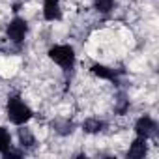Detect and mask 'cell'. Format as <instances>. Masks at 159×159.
Segmentation results:
<instances>
[{
    "instance_id": "cell-1",
    "label": "cell",
    "mask_w": 159,
    "mask_h": 159,
    "mask_svg": "<svg viewBox=\"0 0 159 159\" xmlns=\"http://www.w3.org/2000/svg\"><path fill=\"white\" fill-rule=\"evenodd\" d=\"M8 118L17 124V125H23L26 124L30 118H32V111L28 105H25V101H21L19 98H11L8 101Z\"/></svg>"
},
{
    "instance_id": "cell-2",
    "label": "cell",
    "mask_w": 159,
    "mask_h": 159,
    "mask_svg": "<svg viewBox=\"0 0 159 159\" xmlns=\"http://www.w3.org/2000/svg\"><path fill=\"white\" fill-rule=\"evenodd\" d=\"M49 58L58 66H62L64 69H69L75 62V51L69 45H56L49 51Z\"/></svg>"
},
{
    "instance_id": "cell-3",
    "label": "cell",
    "mask_w": 159,
    "mask_h": 159,
    "mask_svg": "<svg viewBox=\"0 0 159 159\" xmlns=\"http://www.w3.org/2000/svg\"><path fill=\"white\" fill-rule=\"evenodd\" d=\"M26 30H28L26 21H23V19H13V21L8 25V38H10L11 41H15V43H21V41L25 39V36H26Z\"/></svg>"
},
{
    "instance_id": "cell-4",
    "label": "cell",
    "mask_w": 159,
    "mask_h": 159,
    "mask_svg": "<svg viewBox=\"0 0 159 159\" xmlns=\"http://www.w3.org/2000/svg\"><path fill=\"white\" fill-rule=\"evenodd\" d=\"M135 129H137V135H139V137H144V139H148V137H152V135L155 133L157 125H155V122H153L152 118L144 116V118H140V120L137 122Z\"/></svg>"
},
{
    "instance_id": "cell-5",
    "label": "cell",
    "mask_w": 159,
    "mask_h": 159,
    "mask_svg": "<svg viewBox=\"0 0 159 159\" xmlns=\"http://www.w3.org/2000/svg\"><path fill=\"white\" fill-rule=\"evenodd\" d=\"M144 153H146V139H144V137H139V139L131 144V150H129L127 155L139 159V157H144Z\"/></svg>"
},
{
    "instance_id": "cell-6",
    "label": "cell",
    "mask_w": 159,
    "mask_h": 159,
    "mask_svg": "<svg viewBox=\"0 0 159 159\" xmlns=\"http://www.w3.org/2000/svg\"><path fill=\"white\" fill-rule=\"evenodd\" d=\"M90 69H92V73H94L96 77H99V79H105V81H114V79H116L114 71H112V69H109L107 66H101V64H94Z\"/></svg>"
},
{
    "instance_id": "cell-7",
    "label": "cell",
    "mask_w": 159,
    "mask_h": 159,
    "mask_svg": "<svg viewBox=\"0 0 159 159\" xmlns=\"http://www.w3.org/2000/svg\"><path fill=\"white\" fill-rule=\"evenodd\" d=\"M43 15L47 21H58L62 17V11H60V6L58 4H45L43 8Z\"/></svg>"
},
{
    "instance_id": "cell-8",
    "label": "cell",
    "mask_w": 159,
    "mask_h": 159,
    "mask_svg": "<svg viewBox=\"0 0 159 159\" xmlns=\"http://www.w3.org/2000/svg\"><path fill=\"white\" fill-rule=\"evenodd\" d=\"M10 146H11V137L8 133V129L0 127V153H4Z\"/></svg>"
},
{
    "instance_id": "cell-9",
    "label": "cell",
    "mask_w": 159,
    "mask_h": 159,
    "mask_svg": "<svg viewBox=\"0 0 159 159\" xmlns=\"http://www.w3.org/2000/svg\"><path fill=\"white\" fill-rule=\"evenodd\" d=\"M94 4H96V10H99L101 13H107L112 10L114 0H94Z\"/></svg>"
},
{
    "instance_id": "cell-10",
    "label": "cell",
    "mask_w": 159,
    "mask_h": 159,
    "mask_svg": "<svg viewBox=\"0 0 159 159\" xmlns=\"http://www.w3.org/2000/svg\"><path fill=\"white\" fill-rule=\"evenodd\" d=\"M101 127H103V124L99 120H86L84 122V131H88V133H98V131H101Z\"/></svg>"
},
{
    "instance_id": "cell-11",
    "label": "cell",
    "mask_w": 159,
    "mask_h": 159,
    "mask_svg": "<svg viewBox=\"0 0 159 159\" xmlns=\"http://www.w3.org/2000/svg\"><path fill=\"white\" fill-rule=\"evenodd\" d=\"M19 139H21V144H23V146H32V144H34V137H32L26 129H21V131H19Z\"/></svg>"
},
{
    "instance_id": "cell-12",
    "label": "cell",
    "mask_w": 159,
    "mask_h": 159,
    "mask_svg": "<svg viewBox=\"0 0 159 159\" xmlns=\"http://www.w3.org/2000/svg\"><path fill=\"white\" fill-rule=\"evenodd\" d=\"M45 4H58V0H45Z\"/></svg>"
}]
</instances>
